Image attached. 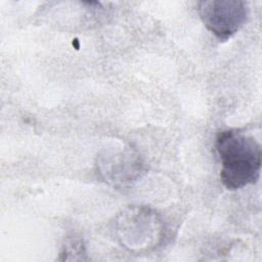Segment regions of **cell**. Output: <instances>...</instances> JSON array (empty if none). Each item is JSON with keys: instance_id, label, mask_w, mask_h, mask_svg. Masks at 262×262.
<instances>
[{"instance_id": "1", "label": "cell", "mask_w": 262, "mask_h": 262, "mask_svg": "<svg viewBox=\"0 0 262 262\" xmlns=\"http://www.w3.org/2000/svg\"><path fill=\"white\" fill-rule=\"evenodd\" d=\"M215 147L221 160L220 179L229 190L255 183L261 170V146L252 136L236 129L220 131Z\"/></svg>"}, {"instance_id": "2", "label": "cell", "mask_w": 262, "mask_h": 262, "mask_svg": "<svg viewBox=\"0 0 262 262\" xmlns=\"http://www.w3.org/2000/svg\"><path fill=\"white\" fill-rule=\"evenodd\" d=\"M115 235L129 252L140 254L155 250L163 241L164 224L160 215L144 206H129L115 219Z\"/></svg>"}, {"instance_id": "3", "label": "cell", "mask_w": 262, "mask_h": 262, "mask_svg": "<svg viewBox=\"0 0 262 262\" xmlns=\"http://www.w3.org/2000/svg\"><path fill=\"white\" fill-rule=\"evenodd\" d=\"M96 171L107 184L123 188L132 185L145 171L140 155L129 145H115L97 156Z\"/></svg>"}, {"instance_id": "4", "label": "cell", "mask_w": 262, "mask_h": 262, "mask_svg": "<svg viewBox=\"0 0 262 262\" xmlns=\"http://www.w3.org/2000/svg\"><path fill=\"white\" fill-rule=\"evenodd\" d=\"M198 10L206 28L220 41L239 31L249 16L248 3L242 0H205Z\"/></svg>"}, {"instance_id": "5", "label": "cell", "mask_w": 262, "mask_h": 262, "mask_svg": "<svg viewBox=\"0 0 262 262\" xmlns=\"http://www.w3.org/2000/svg\"><path fill=\"white\" fill-rule=\"evenodd\" d=\"M72 254L80 255L81 257H82L81 254H85L84 245H83V242L81 239H72V241H70L66 244V246L63 248V252L61 253V255H64L63 259H66V257L68 255H72Z\"/></svg>"}]
</instances>
